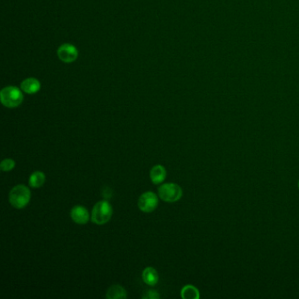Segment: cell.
Returning <instances> with one entry per match:
<instances>
[{
	"label": "cell",
	"instance_id": "1",
	"mask_svg": "<svg viewBox=\"0 0 299 299\" xmlns=\"http://www.w3.org/2000/svg\"><path fill=\"white\" fill-rule=\"evenodd\" d=\"M30 190L24 184H19L12 189L9 195L10 203L16 209H23L30 201Z\"/></svg>",
	"mask_w": 299,
	"mask_h": 299
},
{
	"label": "cell",
	"instance_id": "2",
	"mask_svg": "<svg viewBox=\"0 0 299 299\" xmlns=\"http://www.w3.org/2000/svg\"><path fill=\"white\" fill-rule=\"evenodd\" d=\"M1 102L5 107H18L23 102V94L19 88L15 86H8L0 92Z\"/></svg>",
	"mask_w": 299,
	"mask_h": 299
},
{
	"label": "cell",
	"instance_id": "3",
	"mask_svg": "<svg viewBox=\"0 0 299 299\" xmlns=\"http://www.w3.org/2000/svg\"><path fill=\"white\" fill-rule=\"evenodd\" d=\"M112 212V207L107 201L99 202L92 210V222L96 225H104L111 219Z\"/></svg>",
	"mask_w": 299,
	"mask_h": 299
},
{
	"label": "cell",
	"instance_id": "4",
	"mask_svg": "<svg viewBox=\"0 0 299 299\" xmlns=\"http://www.w3.org/2000/svg\"><path fill=\"white\" fill-rule=\"evenodd\" d=\"M159 196L161 199L167 203H175L180 199L183 196V190L177 184H162L158 190Z\"/></svg>",
	"mask_w": 299,
	"mask_h": 299
},
{
	"label": "cell",
	"instance_id": "5",
	"mask_svg": "<svg viewBox=\"0 0 299 299\" xmlns=\"http://www.w3.org/2000/svg\"><path fill=\"white\" fill-rule=\"evenodd\" d=\"M139 209L143 212H152L158 206V198L153 192H144L139 198Z\"/></svg>",
	"mask_w": 299,
	"mask_h": 299
},
{
	"label": "cell",
	"instance_id": "6",
	"mask_svg": "<svg viewBox=\"0 0 299 299\" xmlns=\"http://www.w3.org/2000/svg\"><path fill=\"white\" fill-rule=\"evenodd\" d=\"M57 54L61 61L66 63H70L77 60L78 57V51L76 47L69 43H65L58 49Z\"/></svg>",
	"mask_w": 299,
	"mask_h": 299
},
{
	"label": "cell",
	"instance_id": "7",
	"mask_svg": "<svg viewBox=\"0 0 299 299\" xmlns=\"http://www.w3.org/2000/svg\"><path fill=\"white\" fill-rule=\"evenodd\" d=\"M70 217L73 219L74 222L79 225H85L90 219L88 211L84 206L81 205H77L72 208V210L70 211Z\"/></svg>",
	"mask_w": 299,
	"mask_h": 299
},
{
	"label": "cell",
	"instance_id": "8",
	"mask_svg": "<svg viewBox=\"0 0 299 299\" xmlns=\"http://www.w3.org/2000/svg\"><path fill=\"white\" fill-rule=\"evenodd\" d=\"M20 88L26 93L28 94H34L40 91L41 89V84L36 78L34 77H29L27 78L21 83Z\"/></svg>",
	"mask_w": 299,
	"mask_h": 299
},
{
	"label": "cell",
	"instance_id": "9",
	"mask_svg": "<svg viewBox=\"0 0 299 299\" xmlns=\"http://www.w3.org/2000/svg\"><path fill=\"white\" fill-rule=\"evenodd\" d=\"M167 177V171L163 166L156 165L151 169L150 177L154 184H160L165 180Z\"/></svg>",
	"mask_w": 299,
	"mask_h": 299
},
{
	"label": "cell",
	"instance_id": "10",
	"mask_svg": "<svg viewBox=\"0 0 299 299\" xmlns=\"http://www.w3.org/2000/svg\"><path fill=\"white\" fill-rule=\"evenodd\" d=\"M142 279L145 284L150 286H153L157 284L159 281V275H158L156 269L152 267H149L143 270L142 272Z\"/></svg>",
	"mask_w": 299,
	"mask_h": 299
},
{
	"label": "cell",
	"instance_id": "11",
	"mask_svg": "<svg viewBox=\"0 0 299 299\" xmlns=\"http://www.w3.org/2000/svg\"><path fill=\"white\" fill-rule=\"evenodd\" d=\"M127 297V294L126 290L122 286L118 285V284L109 288L107 295H106V298L108 299H126Z\"/></svg>",
	"mask_w": 299,
	"mask_h": 299
},
{
	"label": "cell",
	"instance_id": "12",
	"mask_svg": "<svg viewBox=\"0 0 299 299\" xmlns=\"http://www.w3.org/2000/svg\"><path fill=\"white\" fill-rule=\"evenodd\" d=\"M181 296L184 299H199L200 297L199 290L191 284L185 285L182 289Z\"/></svg>",
	"mask_w": 299,
	"mask_h": 299
},
{
	"label": "cell",
	"instance_id": "13",
	"mask_svg": "<svg viewBox=\"0 0 299 299\" xmlns=\"http://www.w3.org/2000/svg\"><path fill=\"white\" fill-rule=\"evenodd\" d=\"M45 182V175L41 171H35L29 177V185L33 188L41 187Z\"/></svg>",
	"mask_w": 299,
	"mask_h": 299
},
{
	"label": "cell",
	"instance_id": "14",
	"mask_svg": "<svg viewBox=\"0 0 299 299\" xmlns=\"http://www.w3.org/2000/svg\"><path fill=\"white\" fill-rule=\"evenodd\" d=\"M15 161L12 160V159H5V160L2 161L0 169L3 171H10V170H12V169L15 168Z\"/></svg>",
	"mask_w": 299,
	"mask_h": 299
},
{
	"label": "cell",
	"instance_id": "15",
	"mask_svg": "<svg viewBox=\"0 0 299 299\" xmlns=\"http://www.w3.org/2000/svg\"><path fill=\"white\" fill-rule=\"evenodd\" d=\"M160 298V295L156 291L150 290L148 292H145V294L142 296V299H157Z\"/></svg>",
	"mask_w": 299,
	"mask_h": 299
},
{
	"label": "cell",
	"instance_id": "16",
	"mask_svg": "<svg viewBox=\"0 0 299 299\" xmlns=\"http://www.w3.org/2000/svg\"></svg>",
	"mask_w": 299,
	"mask_h": 299
}]
</instances>
